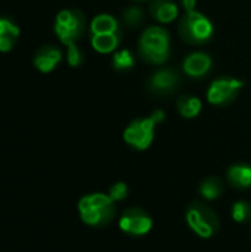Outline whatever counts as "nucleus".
<instances>
[{
	"label": "nucleus",
	"instance_id": "1",
	"mask_svg": "<svg viewBox=\"0 0 251 252\" xmlns=\"http://www.w3.org/2000/svg\"><path fill=\"white\" fill-rule=\"evenodd\" d=\"M78 214L84 224L90 227H105L117 216L115 202L108 193H90L78 201Z\"/></svg>",
	"mask_w": 251,
	"mask_h": 252
},
{
	"label": "nucleus",
	"instance_id": "2",
	"mask_svg": "<svg viewBox=\"0 0 251 252\" xmlns=\"http://www.w3.org/2000/svg\"><path fill=\"white\" fill-rule=\"evenodd\" d=\"M141 58L151 65H163L170 56V34L160 25L148 27L138 43Z\"/></svg>",
	"mask_w": 251,
	"mask_h": 252
},
{
	"label": "nucleus",
	"instance_id": "3",
	"mask_svg": "<svg viewBox=\"0 0 251 252\" xmlns=\"http://www.w3.org/2000/svg\"><path fill=\"white\" fill-rule=\"evenodd\" d=\"M164 111L157 109L146 118L133 120L123 133L124 142L138 151L148 149L155 137V126L160 124L164 120Z\"/></svg>",
	"mask_w": 251,
	"mask_h": 252
},
{
	"label": "nucleus",
	"instance_id": "4",
	"mask_svg": "<svg viewBox=\"0 0 251 252\" xmlns=\"http://www.w3.org/2000/svg\"><path fill=\"white\" fill-rule=\"evenodd\" d=\"M178 31L183 41L188 44H204L207 43L213 34H215V25L213 22L201 12L191 10L185 12L180 16Z\"/></svg>",
	"mask_w": 251,
	"mask_h": 252
},
{
	"label": "nucleus",
	"instance_id": "5",
	"mask_svg": "<svg viewBox=\"0 0 251 252\" xmlns=\"http://www.w3.org/2000/svg\"><path fill=\"white\" fill-rule=\"evenodd\" d=\"M188 227L200 238L210 239L220 229V220L217 213L204 202H192L185 214Z\"/></svg>",
	"mask_w": 251,
	"mask_h": 252
},
{
	"label": "nucleus",
	"instance_id": "6",
	"mask_svg": "<svg viewBox=\"0 0 251 252\" xmlns=\"http://www.w3.org/2000/svg\"><path fill=\"white\" fill-rule=\"evenodd\" d=\"M86 30V18L80 10L65 9L56 15L55 19V32L58 38L67 46H74L77 40L81 38Z\"/></svg>",
	"mask_w": 251,
	"mask_h": 252
},
{
	"label": "nucleus",
	"instance_id": "7",
	"mask_svg": "<svg viewBox=\"0 0 251 252\" xmlns=\"http://www.w3.org/2000/svg\"><path fill=\"white\" fill-rule=\"evenodd\" d=\"M120 229L130 236H145L151 232L154 221L152 217L139 207H130L124 210L118 220Z\"/></svg>",
	"mask_w": 251,
	"mask_h": 252
},
{
	"label": "nucleus",
	"instance_id": "8",
	"mask_svg": "<svg viewBox=\"0 0 251 252\" xmlns=\"http://www.w3.org/2000/svg\"><path fill=\"white\" fill-rule=\"evenodd\" d=\"M244 87V81L234 77H219L207 89V100L212 105L223 106L231 103L238 92Z\"/></svg>",
	"mask_w": 251,
	"mask_h": 252
},
{
	"label": "nucleus",
	"instance_id": "9",
	"mask_svg": "<svg viewBox=\"0 0 251 252\" xmlns=\"http://www.w3.org/2000/svg\"><path fill=\"white\" fill-rule=\"evenodd\" d=\"M179 86H180V77L172 68L158 69L148 80V89L160 96L173 93Z\"/></svg>",
	"mask_w": 251,
	"mask_h": 252
},
{
	"label": "nucleus",
	"instance_id": "10",
	"mask_svg": "<svg viewBox=\"0 0 251 252\" xmlns=\"http://www.w3.org/2000/svg\"><path fill=\"white\" fill-rule=\"evenodd\" d=\"M212 66H213L212 56L207 55L206 52H192L185 58V61L182 63L183 72L186 75H189L191 78L206 77L210 72Z\"/></svg>",
	"mask_w": 251,
	"mask_h": 252
},
{
	"label": "nucleus",
	"instance_id": "11",
	"mask_svg": "<svg viewBox=\"0 0 251 252\" xmlns=\"http://www.w3.org/2000/svg\"><path fill=\"white\" fill-rule=\"evenodd\" d=\"M151 16L160 24H170L179 16V6L175 0H151Z\"/></svg>",
	"mask_w": 251,
	"mask_h": 252
},
{
	"label": "nucleus",
	"instance_id": "12",
	"mask_svg": "<svg viewBox=\"0 0 251 252\" xmlns=\"http://www.w3.org/2000/svg\"><path fill=\"white\" fill-rule=\"evenodd\" d=\"M61 59H62V52L59 49L53 46H44L34 56V65L40 72L47 74L58 66Z\"/></svg>",
	"mask_w": 251,
	"mask_h": 252
},
{
	"label": "nucleus",
	"instance_id": "13",
	"mask_svg": "<svg viewBox=\"0 0 251 252\" xmlns=\"http://www.w3.org/2000/svg\"><path fill=\"white\" fill-rule=\"evenodd\" d=\"M228 182L232 188L246 190L251 188V165L246 162H237L228 168Z\"/></svg>",
	"mask_w": 251,
	"mask_h": 252
},
{
	"label": "nucleus",
	"instance_id": "14",
	"mask_svg": "<svg viewBox=\"0 0 251 252\" xmlns=\"http://www.w3.org/2000/svg\"><path fill=\"white\" fill-rule=\"evenodd\" d=\"M120 32H114V34H92V38H90V43H92V47L102 53V55H107V53H111V52H115L118 44H120Z\"/></svg>",
	"mask_w": 251,
	"mask_h": 252
},
{
	"label": "nucleus",
	"instance_id": "15",
	"mask_svg": "<svg viewBox=\"0 0 251 252\" xmlns=\"http://www.w3.org/2000/svg\"><path fill=\"white\" fill-rule=\"evenodd\" d=\"M90 32L92 34H114V32H120V25H118V21L112 15L101 13L92 19Z\"/></svg>",
	"mask_w": 251,
	"mask_h": 252
},
{
	"label": "nucleus",
	"instance_id": "16",
	"mask_svg": "<svg viewBox=\"0 0 251 252\" xmlns=\"http://www.w3.org/2000/svg\"><path fill=\"white\" fill-rule=\"evenodd\" d=\"M201 109H203V102L197 96L183 94L178 99V112L186 120H192L198 117Z\"/></svg>",
	"mask_w": 251,
	"mask_h": 252
},
{
	"label": "nucleus",
	"instance_id": "17",
	"mask_svg": "<svg viewBox=\"0 0 251 252\" xmlns=\"http://www.w3.org/2000/svg\"><path fill=\"white\" fill-rule=\"evenodd\" d=\"M200 195L206 199V201H216L219 199L223 192H225V183L216 177V176H210L207 179H204L198 188Z\"/></svg>",
	"mask_w": 251,
	"mask_h": 252
},
{
	"label": "nucleus",
	"instance_id": "18",
	"mask_svg": "<svg viewBox=\"0 0 251 252\" xmlns=\"http://www.w3.org/2000/svg\"><path fill=\"white\" fill-rule=\"evenodd\" d=\"M19 35V28L9 19L0 18V52H9Z\"/></svg>",
	"mask_w": 251,
	"mask_h": 252
},
{
	"label": "nucleus",
	"instance_id": "19",
	"mask_svg": "<svg viewBox=\"0 0 251 252\" xmlns=\"http://www.w3.org/2000/svg\"><path fill=\"white\" fill-rule=\"evenodd\" d=\"M135 66V56L129 49L115 50L112 56V68L115 71H127Z\"/></svg>",
	"mask_w": 251,
	"mask_h": 252
},
{
	"label": "nucleus",
	"instance_id": "20",
	"mask_svg": "<svg viewBox=\"0 0 251 252\" xmlns=\"http://www.w3.org/2000/svg\"><path fill=\"white\" fill-rule=\"evenodd\" d=\"M231 217L235 223L244 224L251 220V204L249 201L240 199L234 202L232 210H231Z\"/></svg>",
	"mask_w": 251,
	"mask_h": 252
},
{
	"label": "nucleus",
	"instance_id": "21",
	"mask_svg": "<svg viewBox=\"0 0 251 252\" xmlns=\"http://www.w3.org/2000/svg\"><path fill=\"white\" fill-rule=\"evenodd\" d=\"M145 19V15H143V10L139 7V6H130L124 10L123 13V21L126 25L129 27H139Z\"/></svg>",
	"mask_w": 251,
	"mask_h": 252
},
{
	"label": "nucleus",
	"instance_id": "22",
	"mask_svg": "<svg viewBox=\"0 0 251 252\" xmlns=\"http://www.w3.org/2000/svg\"><path fill=\"white\" fill-rule=\"evenodd\" d=\"M108 195H109V198H111L115 204H117V202H121V201H124V199L127 198V195H129V186H127L124 182H117V183H114V185L109 188Z\"/></svg>",
	"mask_w": 251,
	"mask_h": 252
},
{
	"label": "nucleus",
	"instance_id": "23",
	"mask_svg": "<svg viewBox=\"0 0 251 252\" xmlns=\"http://www.w3.org/2000/svg\"><path fill=\"white\" fill-rule=\"evenodd\" d=\"M83 62V53L77 47V44L68 47V63L71 66H78Z\"/></svg>",
	"mask_w": 251,
	"mask_h": 252
},
{
	"label": "nucleus",
	"instance_id": "24",
	"mask_svg": "<svg viewBox=\"0 0 251 252\" xmlns=\"http://www.w3.org/2000/svg\"><path fill=\"white\" fill-rule=\"evenodd\" d=\"M182 6H183L185 12H191V10H195V6H197V0H182Z\"/></svg>",
	"mask_w": 251,
	"mask_h": 252
},
{
	"label": "nucleus",
	"instance_id": "25",
	"mask_svg": "<svg viewBox=\"0 0 251 252\" xmlns=\"http://www.w3.org/2000/svg\"><path fill=\"white\" fill-rule=\"evenodd\" d=\"M135 1H145V0H135Z\"/></svg>",
	"mask_w": 251,
	"mask_h": 252
}]
</instances>
